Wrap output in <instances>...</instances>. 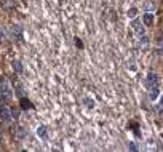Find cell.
Returning <instances> with one entry per match:
<instances>
[{"mask_svg":"<svg viewBox=\"0 0 163 152\" xmlns=\"http://www.w3.org/2000/svg\"><path fill=\"white\" fill-rule=\"evenodd\" d=\"M133 30H134V34L136 35H143L144 34V27L139 24V21L134 18V21H133Z\"/></svg>","mask_w":163,"mask_h":152,"instance_id":"3","label":"cell"},{"mask_svg":"<svg viewBox=\"0 0 163 152\" xmlns=\"http://www.w3.org/2000/svg\"><path fill=\"white\" fill-rule=\"evenodd\" d=\"M21 107H24V109H32L34 106L30 104L29 99H26V98H21Z\"/></svg>","mask_w":163,"mask_h":152,"instance_id":"8","label":"cell"},{"mask_svg":"<svg viewBox=\"0 0 163 152\" xmlns=\"http://www.w3.org/2000/svg\"><path fill=\"white\" fill-rule=\"evenodd\" d=\"M128 149L133 150V152H136V150H138V146H136L134 143H129V144H128Z\"/></svg>","mask_w":163,"mask_h":152,"instance_id":"13","label":"cell"},{"mask_svg":"<svg viewBox=\"0 0 163 152\" xmlns=\"http://www.w3.org/2000/svg\"><path fill=\"white\" fill-rule=\"evenodd\" d=\"M0 120L2 122H10L11 120V111L8 107H0Z\"/></svg>","mask_w":163,"mask_h":152,"instance_id":"2","label":"cell"},{"mask_svg":"<svg viewBox=\"0 0 163 152\" xmlns=\"http://www.w3.org/2000/svg\"><path fill=\"white\" fill-rule=\"evenodd\" d=\"M83 103H85V106H86V107H90V109H93V107H94V101L91 99V98H85Z\"/></svg>","mask_w":163,"mask_h":152,"instance_id":"11","label":"cell"},{"mask_svg":"<svg viewBox=\"0 0 163 152\" xmlns=\"http://www.w3.org/2000/svg\"><path fill=\"white\" fill-rule=\"evenodd\" d=\"M0 141H2V133H0Z\"/></svg>","mask_w":163,"mask_h":152,"instance_id":"17","label":"cell"},{"mask_svg":"<svg viewBox=\"0 0 163 152\" xmlns=\"http://www.w3.org/2000/svg\"><path fill=\"white\" fill-rule=\"evenodd\" d=\"M75 45H77L79 48H83V43H82V40L79 37H75Z\"/></svg>","mask_w":163,"mask_h":152,"instance_id":"14","label":"cell"},{"mask_svg":"<svg viewBox=\"0 0 163 152\" xmlns=\"http://www.w3.org/2000/svg\"><path fill=\"white\" fill-rule=\"evenodd\" d=\"M138 16V8H129L128 10V18L129 19H134Z\"/></svg>","mask_w":163,"mask_h":152,"instance_id":"10","label":"cell"},{"mask_svg":"<svg viewBox=\"0 0 163 152\" xmlns=\"http://www.w3.org/2000/svg\"><path fill=\"white\" fill-rule=\"evenodd\" d=\"M18 115H19L18 111H13V112H11V118H18Z\"/></svg>","mask_w":163,"mask_h":152,"instance_id":"16","label":"cell"},{"mask_svg":"<svg viewBox=\"0 0 163 152\" xmlns=\"http://www.w3.org/2000/svg\"><path fill=\"white\" fill-rule=\"evenodd\" d=\"M26 135H27V133H24V130H19V131H18V136H19L21 139L26 138Z\"/></svg>","mask_w":163,"mask_h":152,"instance_id":"15","label":"cell"},{"mask_svg":"<svg viewBox=\"0 0 163 152\" xmlns=\"http://www.w3.org/2000/svg\"><path fill=\"white\" fill-rule=\"evenodd\" d=\"M11 34H13V35H16V37H18V40H23V27L18 26V24L11 26Z\"/></svg>","mask_w":163,"mask_h":152,"instance_id":"4","label":"cell"},{"mask_svg":"<svg viewBox=\"0 0 163 152\" xmlns=\"http://www.w3.org/2000/svg\"><path fill=\"white\" fill-rule=\"evenodd\" d=\"M13 69H15V72L21 74V72H23V62L18 61V59H15V61H13Z\"/></svg>","mask_w":163,"mask_h":152,"instance_id":"7","label":"cell"},{"mask_svg":"<svg viewBox=\"0 0 163 152\" xmlns=\"http://www.w3.org/2000/svg\"><path fill=\"white\" fill-rule=\"evenodd\" d=\"M37 135H38L40 138H43V139H45V138H47V128L43 127V125H40V127L37 128Z\"/></svg>","mask_w":163,"mask_h":152,"instance_id":"9","label":"cell"},{"mask_svg":"<svg viewBox=\"0 0 163 152\" xmlns=\"http://www.w3.org/2000/svg\"><path fill=\"white\" fill-rule=\"evenodd\" d=\"M146 10H147V12H154V10H155V3H146Z\"/></svg>","mask_w":163,"mask_h":152,"instance_id":"12","label":"cell"},{"mask_svg":"<svg viewBox=\"0 0 163 152\" xmlns=\"http://www.w3.org/2000/svg\"><path fill=\"white\" fill-rule=\"evenodd\" d=\"M157 82H158L157 75L154 72H149L147 79H146V86H147V88H154V86H157Z\"/></svg>","mask_w":163,"mask_h":152,"instance_id":"1","label":"cell"},{"mask_svg":"<svg viewBox=\"0 0 163 152\" xmlns=\"http://www.w3.org/2000/svg\"><path fill=\"white\" fill-rule=\"evenodd\" d=\"M158 94H160V91H158L157 86H154V88H149V98H150L152 101H157Z\"/></svg>","mask_w":163,"mask_h":152,"instance_id":"6","label":"cell"},{"mask_svg":"<svg viewBox=\"0 0 163 152\" xmlns=\"http://www.w3.org/2000/svg\"><path fill=\"white\" fill-rule=\"evenodd\" d=\"M154 19H155V16H154V13H150V12H147L143 16V21H144L146 26H152V24H154Z\"/></svg>","mask_w":163,"mask_h":152,"instance_id":"5","label":"cell"}]
</instances>
